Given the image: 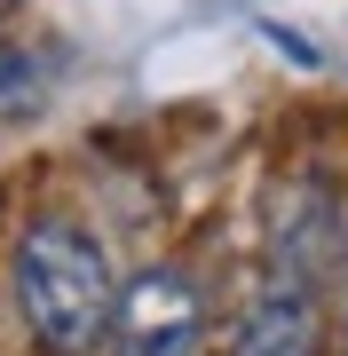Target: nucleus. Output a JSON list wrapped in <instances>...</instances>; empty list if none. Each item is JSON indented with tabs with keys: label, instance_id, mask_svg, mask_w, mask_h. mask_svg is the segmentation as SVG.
I'll return each mask as SVG.
<instances>
[{
	"label": "nucleus",
	"instance_id": "obj_1",
	"mask_svg": "<svg viewBox=\"0 0 348 356\" xmlns=\"http://www.w3.org/2000/svg\"><path fill=\"white\" fill-rule=\"evenodd\" d=\"M119 277L79 222H32L16 238V309L48 356H95L111 341Z\"/></svg>",
	"mask_w": 348,
	"mask_h": 356
},
{
	"label": "nucleus",
	"instance_id": "obj_2",
	"mask_svg": "<svg viewBox=\"0 0 348 356\" xmlns=\"http://www.w3.org/2000/svg\"><path fill=\"white\" fill-rule=\"evenodd\" d=\"M198 341H206V293H198L190 269L158 261L135 285H119V301H111L119 356H198Z\"/></svg>",
	"mask_w": 348,
	"mask_h": 356
},
{
	"label": "nucleus",
	"instance_id": "obj_3",
	"mask_svg": "<svg viewBox=\"0 0 348 356\" xmlns=\"http://www.w3.org/2000/svg\"><path fill=\"white\" fill-rule=\"evenodd\" d=\"M230 356H317V301L301 285H277L254 301V317L238 325Z\"/></svg>",
	"mask_w": 348,
	"mask_h": 356
},
{
	"label": "nucleus",
	"instance_id": "obj_4",
	"mask_svg": "<svg viewBox=\"0 0 348 356\" xmlns=\"http://www.w3.org/2000/svg\"><path fill=\"white\" fill-rule=\"evenodd\" d=\"M32 79H40V72H32V56H24V48H8V40H0V103H8V95H24Z\"/></svg>",
	"mask_w": 348,
	"mask_h": 356
}]
</instances>
